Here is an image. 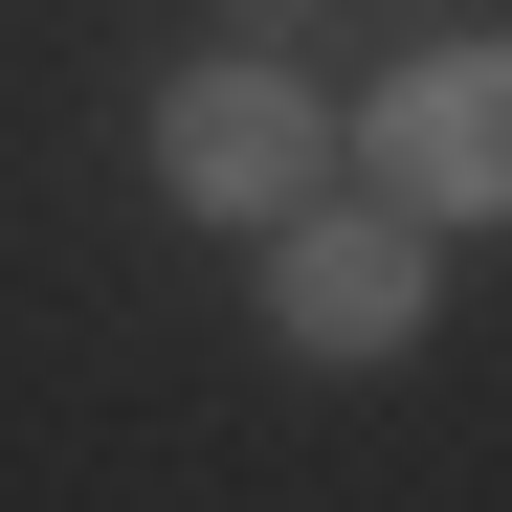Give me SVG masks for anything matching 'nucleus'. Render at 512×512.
<instances>
[{
  "label": "nucleus",
  "mask_w": 512,
  "mask_h": 512,
  "mask_svg": "<svg viewBox=\"0 0 512 512\" xmlns=\"http://www.w3.org/2000/svg\"><path fill=\"white\" fill-rule=\"evenodd\" d=\"M379 201L401 223H512V45H423L379 90Z\"/></svg>",
  "instance_id": "3"
},
{
  "label": "nucleus",
  "mask_w": 512,
  "mask_h": 512,
  "mask_svg": "<svg viewBox=\"0 0 512 512\" xmlns=\"http://www.w3.org/2000/svg\"><path fill=\"white\" fill-rule=\"evenodd\" d=\"M268 334H290V357H401V334H423V223L401 201H268Z\"/></svg>",
  "instance_id": "1"
},
{
  "label": "nucleus",
  "mask_w": 512,
  "mask_h": 512,
  "mask_svg": "<svg viewBox=\"0 0 512 512\" xmlns=\"http://www.w3.org/2000/svg\"><path fill=\"white\" fill-rule=\"evenodd\" d=\"M156 179H179L201 223H268V201L334 179V112L290 90V67H179V90H156Z\"/></svg>",
  "instance_id": "2"
}]
</instances>
